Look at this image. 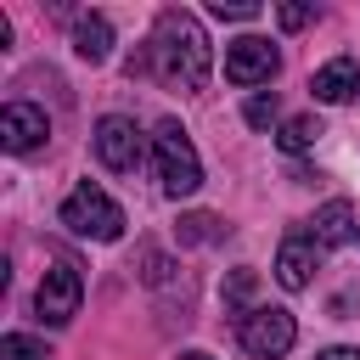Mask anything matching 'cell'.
Listing matches in <instances>:
<instances>
[{"mask_svg":"<svg viewBox=\"0 0 360 360\" xmlns=\"http://www.w3.org/2000/svg\"><path fill=\"white\" fill-rule=\"evenodd\" d=\"M186 360H214V354H202V349H191V354H186Z\"/></svg>","mask_w":360,"mask_h":360,"instance_id":"44dd1931","label":"cell"},{"mask_svg":"<svg viewBox=\"0 0 360 360\" xmlns=\"http://www.w3.org/2000/svg\"><path fill=\"white\" fill-rule=\"evenodd\" d=\"M225 304L242 309V315L259 309V304H253V270H231V281H225Z\"/></svg>","mask_w":360,"mask_h":360,"instance_id":"2e32d148","label":"cell"},{"mask_svg":"<svg viewBox=\"0 0 360 360\" xmlns=\"http://www.w3.org/2000/svg\"><path fill=\"white\" fill-rule=\"evenodd\" d=\"M315 135H321V124H315L309 112H298V118H287V124L276 129L281 152H309V146H315Z\"/></svg>","mask_w":360,"mask_h":360,"instance_id":"4fadbf2b","label":"cell"},{"mask_svg":"<svg viewBox=\"0 0 360 360\" xmlns=\"http://www.w3.org/2000/svg\"><path fill=\"white\" fill-rule=\"evenodd\" d=\"M276 68H281V56H276V45H270V39H259V34H248V39L225 45V79H231V84H242V90L270 84V79H276Z\"/></svg>","mask_w":360,"mask_h":360,"instance_id":"52a82bcc","label":"cell"},{"mask_svg":"<svg viewBox=\"0 0 360 360\" xmlns=\"http://www.w3.org/2000/svg\"><path fill=\"white\" fill-rule=\"evenodd\" d=\"M208 11L219 22H253L259 17V0H208Z\"/></svg>","mask_w":360,"mask_h":360,"instance_id":"e0dca14e","label":"cell"},{"mask_svg":"<svg viewBox=\"0 0 360 360\" xmlns=\"http://www.w3.org/2000/svg\"><path fill=\"white\" fill-rule=\"evenodd\" d=\"M152 163H158V180L169 197H191L202 186V158H197L191 135L180 129V118H163L152 129Z\"/></svg>","mask_w":360,"mask_h":360,"instance_id":"7a4b0ae2","label":"cell"},{"mask_svg":"<svg viewBox=\"0 0 360 360\" xmlns=\"http://www.w3.org/2000/svg\"><path fill=\"white\" fill-rule=\"evenodd\" d=\"M90 146H96L101 169H112V174H135V169H141V158H146L141 124H135V118H124V112H107V118L96 124Z\"/></svg>","mask_w":360,"mask_h":360,"instance_id":"277c9868","label":"cell"},{"mask_svg":"<svg viewBox=\"0 0 360 360\" xmlns=\"http://www.w3.org/2000/svg\"><path fill=\"white\" fill-rule=\"evenodd\" d=\"M309 90H315V101H326V107L349 101V96L360 90V62H354V56H332L326 68H315Z\"/></svg>","mask_w":360,"mask_h":360,"instance_id":"30bf717a","label":"cell"},{"mask_svg":"<svg viewBox=\"0 0 360 360\" xmlns=\"http://www.w3.org/2000/svg\"><path fill=\"white\" fill-rule=\"evenodd\" d=\"M45 135H51V118L34 101H6L0 107V146L6 152H34V146H45Z\"/></svg>","mask_w":360,"mask_h":360,"instance_id":"ba28073f","label":"cell"},{"mask_svg":"<svg viewBox=\"0 0 360 360\" xmlns=\"http://www.w3.org/2000/svg\"><path fill=\"white\" fill-rule=\"evenodd\" d=\"M315 360H360V349H349V343H332V349H321Z\"/></svg>","mask_w":360,"mask_h":360,"instance_id":"ffe728a7","label":"cell"},{"mask_svg":"<svg viewBox=\"0 0 360 360\" xmlns=\"http://www.w3.org/2000/svg\"><path fill=\"white\" fill-rule=\"evenodd\" d=\"M315 264H321V248L309 242V231H287L281 248H276V281L287 292H304L309 276H315Z\"/></svg>","mask_w":360,"mask_h":360,"instance_id":"9c48e42d","label":"cell"},{"mask_svg":"<svg viewBox=\"0 0 360 360\" xmlns=\"http://www.w3.org/2000/svg\"><path fill=\"white\" fill-rule=\"evenodd\" d=\"M79 298H84V281H79V264L73 259H51L45 276H39V292H34V309L39 321L51 326H68L79 315Z\"/></svg>","mask_w":360,"mask_h":360,"instance_id":"5b68a950","label":"cell"},{"mask_svg":"<svg viewBox=\"0 0 360 360\" xmlns=\"http://www.w3.org/2000/svg\"><path fill=\"white\" fill-rule=\"evenodd\" d=\"M309 17H315V11H309V6H276V22H281V28H287V34H292V28H304V22H309Z\"/></svg>","mask_w":360,"mask_h":360,"instance_id":"d6986e66","label":"cell"},{"mask_svg":"<svg viewBox=\"0 0 360 360\" xmlns=\"http://www.w3.org/2000/svg\"><path fill=\"white\" fill-rule=\"evenodd\" d=\"M152 62H158L163 84H174V90H202V84H208V68H214V51H208L202 22H197L191 11H180V6L158 11V22H152Z\"/></svg>","mask_w":360,"mask_h":360,"instance_id":"6da1fadb","label":"cell"},{"mask_svg":"<svg viewBox=\"0 0 360 360\" xmlns=\"http://www.w3.org/2000/svg\"><path fill=\"white\" fill-rule=\"evenodd\" d=\"M236 332H242V349H248V354H259V360H281V354L298 343V321H292L287 309H276V304L248 309Z\"/></svg>","mask_w":360,"mask_h":360,"instance_id":"8992f818","label":"cell"},{"mask_svg":"<svg viewBox=\"0 0 360 360\" xmlns=\"http://www.w3.org/2000/svg\"><path fill=\"white\" fill-rule=\"evenodd\" d=\"M214 225H219V219L191 214V219H180V242H208V236H214Z\"/></svg>","mask_w":360,"mask_h":360,"instance_id":"ac0fdd59","label":"cell"},{"mask_svg":"<svg viewBox=\"0 0 360 360\" xmlns=\"http://www.w3.org/2000/svg\"><path fill=\"white\" fill-rule=\"evenodd\" d=\"M0 360H51V349L39 338H28V332H6L0 338Z\"/></svg>","mask_w":360,"mask_h":360,"instance_id":"5bb4252c","label":"cell"},{"mask_svg":"<svg viewBox=\"0 0 360 360\" xmlns=\"http://www.w3.org/2000/svg\"><path fill=\"white\" fill-rule=\"evenodd\" d=\"M73 51H79L84 62H107V56H112V22H107L101 11L79 17V22H73Z\"/></svg>","mask_w":360,"mask_h":360,"instance_id":"7c38bea8","label":"cell"},{"mask_svg":"<svg viewBox=\"0 0 360 360\" xmlns=\"http://www.w3.org/2000/svg\"><path fill=\"white\" fill-rule=\"evenodd\" d=\"M281 118V101H276V90H259V96H248V124L253 129H270Z\"/></svg>","mask_w":360,"mask_h":360,"instance_id":"9a60e30c","label":"cell"},{"mask_svg":"<svg viewBox=\"0 0 360 360\" xmlns=\"http://www.w3.org/2000/svg\"><path fill=\"white\" fill-rule=\"evenodd\" d=\"M73 236H84V242H118L124 236V208L101 191V186H90V180H79L73 191H68V202H62V214H56Z\"/></svg>","mask_w":360,"mask_h":360,"instance_id":"3957f363","label":"cell"},{"mask_svg":"<svg viewBox=\"0 0 360 360\" xmlns=\"http://www.w3.org/2000/svg\"><path fill=\"white\" fill-rule=\"evenodd\" d=\"M309 242H315V248H343V242H354V208H349L343 197L321 202L315 219H309Z\"/></svg>","mask_w":360,"mask_h":360,"instance_id":"8fae6325","label":"cell"}]
</instances>
